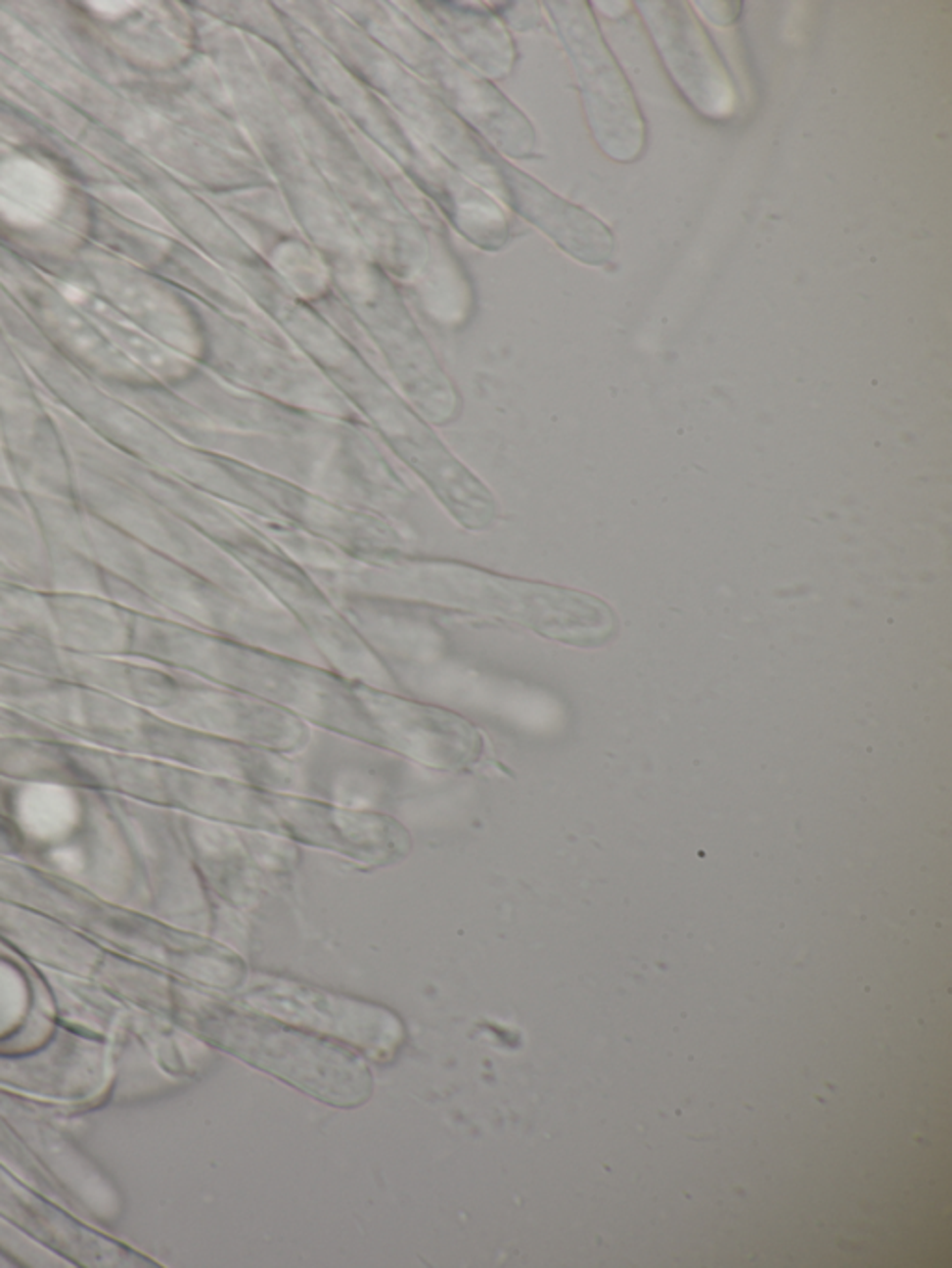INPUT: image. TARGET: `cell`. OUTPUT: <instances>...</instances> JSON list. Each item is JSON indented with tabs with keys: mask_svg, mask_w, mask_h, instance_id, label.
<instances>
[{
	"mask_svg": "<svg viewBox=\"0 0 952 1268\" xmlns=\"http://www.w3.org/2000/svg\"><path fill=\"white\" fill-rule=\"evenodd\" d=\"M224 1021L227 1049L244 1063L334 1107L369 1100L373 1075L354 1049L266 1014L239 1012Z\"/></svg>",
	"mask_w": 952,
	"mask_h": 1268,
	"instance_id": "6da1fadb",
	"label": "cell"
},
{
	"mask_svg": "<svg viewBox=\"0 0 952 1268\" xmlns=\"http://www.w3.org/2000/svg\"><path fill=\"white\" fill-rule=\"evenodd\" d=\"M580 24L577 58L594 134L612 158L635 160L644 148V121L633 92L588 12Z\"/></svg>",
	"mask_w": 952,
	"mask_h": 1268,
	"instance_id": "3957f363",
	"label": "cell"
},
{
	"mask_svg": "<svg viewBox=\"0 0 952 1268\" xmlns=\"http://www.w3.org/2000/svg\"><path fill=\"white\" fill-rule=\"evenodd\" d=\"M21 826L36 839H60L78 817L75 794L58 784L28 785L18 800Z\"/></svg>",
	"mask_w": 952,
	"mask_h": 1268,
	"instance_id": "5b68a950",
	"label": "cell"
},
{
	"mask_svg": "<svg viewBox=\"0 0 952 1268\" xmlns=\"http://www.w3.org/2000/svg\"><path fill=\"white\" fill-rule=\"evenodd\" d=\"M644 14L675 80L702 113H731V82L703 28L683 4H644Z\"/></svg>",
	"mask_w": 952,
	"mask_h": 1268,
	"instance_id": "277c9868",
	"label": "cell"
},
{
	"mask_svg": "<svg viewBox=\"0 0 952 1268\" xmlns=\"http://www.w3.org/2000/svg\"><path fill=\"white\" fill-rule=\"evenodd\" d=\"M243 1003L291 1025L355 1045L373 1057L392 1055L404 1038L400 1021L389 1010L295 982L274 980L248 989Z\"/></svg>",
	"mask_w": 952,
	"mask_h": 1268,
	"instance_id": "7a4b0ae2",
	"label": "cell"
}]
</instances>
